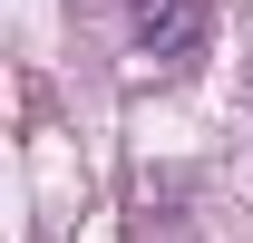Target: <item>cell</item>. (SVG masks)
Wrapping results in <instances>:
<instances>
[{
    "label": "cell",
    "instance_id": "6da1fadb",
    "mask_svg": "<svg viewBox=\"0 0 253 243\" xmlns=\"http://www.w3.org/2000/svg\"><path fill=\"white\" fill-rule=\"evenodd\" d=\"M126 39L146 59H185L205 39V0H126Z\"/></svg>",
    "mask_w": 253,
    "mask_h": 243
}]
</instances>
